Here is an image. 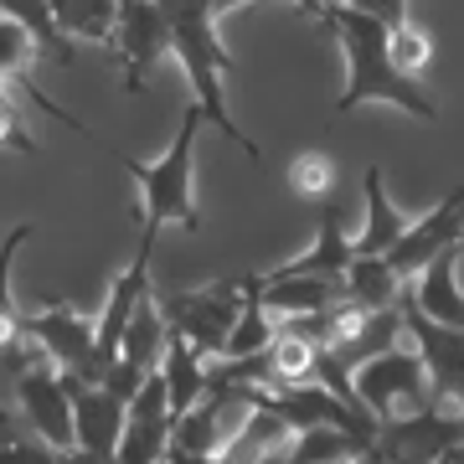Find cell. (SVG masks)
<instances>
[{"label": "cell", "mask_w": 464, "mask_h": 464, "mask_svg": "<svg viewBox=\"0 0 464 464\" xmlns=\"http://www.w3.org/2000/svg\"><path fill=\"white\" fill-rule=\"evenodd\" d=\"M315 356H320V346H315V341H304V335L274 331V341H268L274 382H310V377H315Z\"/></svg>", "instance_id": "obj_22"}, {"label": "cell", "mask_w": 464, "mask_h": 464, "mask_svg": "<svg viewBox=\"0 0 464 464\" xmlns=\"http://www.w3.org/2000/svg\"><path fill=\"white\" fill-rule=\"evenodd\" d=\"M67 387H72V439H78V454L88 459H114L119 439H124V398L109 392L103 382H83L63 372Z\"/></svg>", "instance_id": "obj_11"}, {"label": "cell", "mask_w": 464, "mask_h": 464, "mask_svg": "<svg viewBox=\"0 0 464 464\" xmlns=\"http://www.w3.org/2000/svg\"><path fill=\"white\" fill-rule=\"evenodd\" d=\"M119 5H124V0H119Z\"/></svg>", "instance_id": "obj_29"}, {"label": "cell", "mask_w": 464, "mask_h": 464, "mask_svg": "<svg viewBox=\"0 0 464 464\" xmlns=\"http://www.w3.org/2000/svg\"><path fill=\"white\" fill-rule=\"evenodd\" d=\"M454 264H459V284H464V243L454 248Z\"/></svg>", "instance_id": "obj_28"}, {"label": "cell", "mask_w": 464, "mask_h": 464, "mask_svg": "<svg viewBox=\"0 0 464 464\" xmlns=\"http://www.w3.org/2000/svg\"><path fill=\"white\" fill-rule=\"evenodd\" d=\"M320 26L341 36V52H346V88H341V99L331 103L335 114H351V109H362V103H392V109L423 119V124L439 119V103L429 99L423 78H413V72H402V67L392 63V52H387V21L331 0L325 16H320Z\"/></svg>", "instance_id": "obj_1"}, {"label": "cell", "mask_w": 464, "mask_h": 464, "mask_svg": "<svg viewBox=\"0 0 464 464\" xmlns=\"http://www.w3.org/2000/svg\"><path fill=\"white\" fill-rule=\"evenodd\" d=\"M356 258V232L341 222V207H335V191L320 201V217H315V243L299 253L295 264L284 268H299V274H325V279H341V268Z\"/></svg>", "instance_id": "obj_12"}, {"label": "cell", "mask_w": 464, "mask_h": 464, "mask_svg": "<svg viewBox=\"0 0 464 464\" xmlns=\"http://www.w3.org/2000/svg\"><path fill=\"white\" fill-rule=\"evenodd\" d=\"M26 335L47 351L52 366H63V372H72L83 382H99V366H93L99 325H93V315H83V310H72V304L57 299V304H42V310L26 315Z\"/></svg>", "instance_id": "obj_8"}, {"label": "cell", "mask_w": 464, "mask_h": 464, "mask_svg": "<svg viewBox=\"0 0 464 464\" xmlns=\"http://www.w3.org/2000/svg\"><path fill=\"white\" fill-rule=\"evenodd\" d=\"M454 243H464V186H454L449 197H439L429 212L418 217V222L408 217L402 237L387 248V264L398 268L402 279H413V274L429 264L433 253L454 248Z\"/></svg>", "instance_id": "obj_10"}, {"label": "cell", "mask_w": 464, "mask_h": 464, "mask_svg": "<svg viewBox=\"0 0 464 464\" xmlns=\"http://www.w3.org/2000/svg\"><path fill=\"white\" fill-rule=\"evenodd\" d=\"M201 103H191L181 114V130L166 145L160 160H134V155H119V166L140 181V197H145V217H140V232H160L166 222H181L186 232H201V212H197V140H201Z\"/></svg>", "instance_id": "obj_3"}, {"label": "cell", "mask_w": 464, "mask_h": 464, "mask_svg": "<svg viewBox=\"0 0 464 464\" xmlns=\"http://www.w3.org/2000/svg\"><path fill=\"white\" fill-rule=\"evenodd\" d=\"M155 304H160L170 331H181L207 356H222L232 320L248 304V274H227V279L207 284V289H155Z\"/></svg>", "instance_id": "obj_4"}, {"label": "cell", "mask_w": 464, "mask_h": 464, "mask_svg": "<svg viewBox=\"0 0 464 464\" xmlns=\"http://www.w3.org/2000/svg\"><path fill=\"white\" fill-rule=\"evenodd\" d=\"M11 402H16V418L26 423V433H36L57 459L78 454V439H72V387H67L63 366H52V362L26 366Z\"/></svg>", "instance_id": "obj_6"}, {"label": "cell", "mask_w": 464, "mask_h": 464, "mask_svg": "<svg viewBox=\"0 0 464 464\" xmlns=\"http://www.w3.org/2000/svg\"><path fill=\"white\" fill-rule=\"evenodd\" d=\"M284 459L295 464H331V459H366V444L346 429H331V423H315V429H295L289 433V449Z\"/></svg>", "instance_id": "obj_20"}, {"label": "cell", "mask_w": 464, "mask_h": 464, "mask_svg": "<svg viewBox=\"0 0 464 464\" xmlns=\"http://www.w3.org/2000/svg\"><path fill=\"white\" fill-rule=\"evenodd\" d=\"M166 315H160V304H155V295L140 299V310L130 315V325H124V341H119V356L124 362H134L140 372H155L160 366V351H166Z\"/></svg>", "instance_id": "obj_18"}, {"label": "cell", "mask_w": 464, "mask_h": 464, "mask_svg": "<svg viewBox=\"0 0 464 464\" xmlns=\"http://www.w3.org/2000/svg\"><path fill=\"white\" fill-rule=\"evenodd\" d=\"M402 335L413 341V351L423 356L429 372V392L444 408H464V325H444V320L423 315L408 289H402Z\"/></svg>", "instance_id": "obj_7"}, {"label": "cell", "mask_w": 464, "mask_h": 464, "mask_svg": "<svg viewBox=\"0 0 464 464\" xmlns=\"http://www.w3.org/2000/svg\"><path fill=\"white\" fill-rule=\"evenodd\" d=\"M0 11H5V16H16L21 26L36 36L42 63H52V67H72V63H78V42L57 26L52 0H0Z\"/></svg>", "instance_id": "obj_17"}, {"label": "cell", "mask_w": 464, "mask_h": 464, "mask_svg": "<svg viewBox=\"0 0 464 464\" xmlns=\"http://www.w3.org/2000/svg\"><path fill=\"white\" fill-rule=\"evenodd\" d=\"M289 191H299L310 201H325L335 191V160L325 150H299L289 160Z\"/></svg>", "instance_id": "obj_24"}, {"label": "cell", "mask_w": 464, "mask_h": 464, "mask_svg": "<svg viewBox=\"0 0 464 464\" xmlns=\"http://www.w3.org/2000/svg\"><path fill=\"white\" fill-rule=\"evenodd\" d=\"M160 5H166V16H170V57L186 67L191 93H197L207 124H217V130L258 166L264 150L253 145V134L243 130L227 109V63L232 57H227V47H222V36H217V16H222V11H217L212 0H160Z\"/></svg>", "instance_id": "obj_2"}, {"label": "cell", "mask_w": 464, "mask_h": 464, "mask_svg": "<svg viewBox=\"0 0 464 464\" xmlns=\"http://www.w3.org/2000/svg\"><path fill=\"white\" fill-rule=\"evenodd\" d=\"M114 52L124 57V93H140L150 67L166 63L170 52V16L160 0H124L119 5V32Z\"/></svg>", "instance_id": "obj_9"}, {"label": "cell", "mask_w": 464, "mask_h": 464, "mask_svg": "<svg viewBox=\"0 0 464 464\" xmlns=\"http://www.w3.org/2000/svg\"><path fill=\"white\" fill-rule=\"evenodd\" d=\"M341 5H351V11H366V16L387 21V26L408 16V0H341Z\"/></svg>", "instance_id": "obj_26"}, {"label": "cell", "mask_w": 464, "mask_h": 464, "mask_svg": "<svg viewBox=\"0 0 464 464\" xmlns=\"http://www.w3.org/2000/svg\"><path fill=\"white\" fill-rule=\"evenodd\" d=\"M341 295L356 299L362 310H387L402 299V274L382 253H356L346 268H341Z\"/></svg>", "instance_id": "obj_16"}, {"label": "cell", "mask_w": 464, "mask_h": 464, "mask_svg": "<svg viewBox=\"0 0 464 464\" xmlns=\"http://www.w3.org/2000/svg\"><path fill=\"white\" fill-rule=\"evenodd\" d=\"M351 387H356L362 408L377 418V423L413 413V408H423V402L433 398L429 392V372H423V356L408 351V346H387V351H377V356L356 362L351 366Z\"/></svg>", "instance_id": "obj_5"}, {"label": "cell", "mask_w": 464, "mask_h": 464, "mask_svg": "<svg viewBox=\"0 0 464 464\" xmlns=\"http://www.w3.org/2000/svg\"><path fill=\"white\" fill-rule=\"evenodd\" d=\"M459 248V243H454ZM454 248L433 253L429 264L418 268V289L408 299H413L423 315L444 320V325H464V284H459V264H454Z\"/></svg>", "instance_id": "obj_14"}, {"label": "cell", "mask_w": 464, "mask_h": 464, "mask_svg": "<svg viewBox=\"0 0 464 464\" xmlns=\"http://www.w3.org/2000/svg\"><path fill=\"white\" fill-rule=\"evenodd\" d=\"M387 52H392V63H398L402 72L423 78V72H429V63H433V36L402 16V21H392V26H387Z\"/></svg>", "instance_id": "obj_23"}, {"label": "cell", "mask_w": 464, "mask_h": 464, "mask_svg": "<svg viewBox=\"0 0 464 464\" xmlns=\"http://www.w3.org/2000/svg\"><path fill=\"white\" fill-rule=\"evenodd\" d=\"M52 11H57V26H63L72 42H99V47H114L119 0H52Z\"/></svg>", "instance_id": "obj_19"}, {"label": "cell", "mask_w": 464, "mask_h": 464, "mask_svg": "<svg viewBox=\"0 0 464 464\" xmlns=\"http://www.w3.org/2000/svg\"><path fill=\"white\" fill-rule=\"evenodd\" d=\"M0 150L36 155V140L26 134V124H21V109H16V99H11V88H5V83H0Z\"/></svg>", "instance_id": "obj_25"}, {"label": "cell", "mask_w": 464, "mask_h": 464, "mask_svg": "<svg viewBox=\"0 0 464 464\" xmlns=\"http://www.w3.org/2000/svg\"><path fill=\"white\" fill-rule=\"evenodd\" d=\"M362 191H366V222L362 232H356V253H382L387 258V248L402 237V227H408V217L398 212V201L387 197V170L372 160V166L362 170Z\"/></svg>", "instance_id": "obj_15"}, {"label": "cell", "mask_w": 464, "mask_h": 464, "mask_svg": "<svg viewBox=\"0 0 464 464\" xmlns=\"http://www.w3.org/2000/svg\"><path fill=\"white\" fill-rule=\"evenodd\" d=\"M289 423H284L268 402H253L248 413H243V423L222 439V449H217V459H284V449H289Z\"/></svg>", "instance_id": "obj_13"}, {"label": "cell", "mask_w": 464, "mask_h": 464, "mask_svg": "<svg viewBox=\"0 0 464 464\" xmlns=\"http://www.w3.org/2000/svg\"><path fill=\"white\" fill-rule=\"evenodd\" d=\"M32 227L36 222H16V227L5 232V243H0V346L26 335V315L16 310V289H11V264H16L21 243L32 237Z\"/></svg>", "instance_id": "obj_21"}, {"label": "cell", "mask_w": 464, "mask_h": 464, "mask_svg": "<svg viewBox=\"0 0 464 464\" xmlns=\"http://www.w3.org/2000/svg\"><path fill=\"white\" fill-rule=\"evenodd\" d=\"M295 5H299V11H304V16H325V5H331V0H295Z\"/></svg>", "instance_id": "obj_27"}]
</instances>
